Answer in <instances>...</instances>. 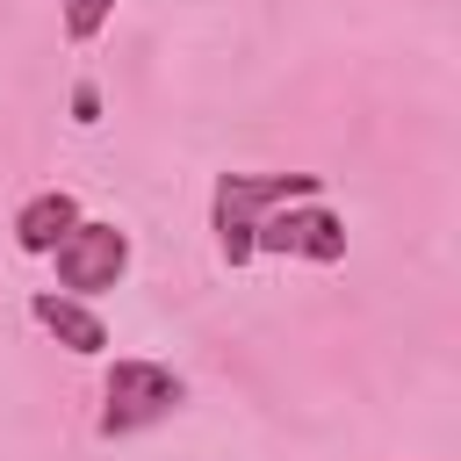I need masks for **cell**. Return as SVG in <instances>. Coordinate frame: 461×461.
<instances>
[{"label":"cell","mask_w":461,"mask_h":461,"mask_svg":"<svg viewBox=\"0 0 461 461\" xmlns=\"http://www.w3.org/2000/svg\"><path fill=\"white\" fill-rule=\"evenodd\" d=\"M72 223H79V202H72L65 187H43V194L22 202V216H14V245H22V252H50Z\"/></svg>","instance_id":"obj_6"},{"label":"cell","mask_w":461,"mask_h":461,"mask_svg":"<svg viewBox=\"0 0 461 461\" xmlns=\"http://www.w3.org/2000/svg\"><path fill=\"white\" fill-rule=\"evenodd\" d=\"M310 194H317V173H223L216 180V245H223V259L245 267L259 252L252 245L259 216L281 209V202H310Z\"/></svg>","instance_id":"obj_1"},{"label":"cell","mask_w":461,"mask_h":461,"mask_svg":"<svg viewBox=\"0 0 461 461\" xmlns=\"http://www.w3.org/2000/svg\"><path fill=\"white\" fill-rule=\"evenodd\" d=\"M252 245L259 252H303V259H317V267H331V259H346V223L331 216V209H317V194L303 202V209H267L259 216V230H252Z\"/></svg>","instance_id":"obj_4"},{"label":"cell","mask_w":461,"mask_h":461,"mask_svg":"<svg viewBox=\"0 0 461 461\" xmlns=\"http://www.w3.org/2000/svg\"><path fill=\"white\" fill-rule=\"evenodd\" d=\"M72 122H79V130H94V122H101V94H94L86 79L72 86Z\"/></svg>","instance_id":"obj_8"},{"label":"cell","mask_w":461,"mask_h":461,"mask_svg":"<svg viewBox=\"0 0 461 461\" xmlns=\"http://www.w3.org/2000/svg\"><path fill=\"white\" fill-rule=\"evenodd\" d=\"M50 259H58V288L65 295H101V288H115L122 281V267H130V238L115 230V223H72L58 245H50Z\"/></svg>","instance_id":"obj_2"},{"label":"cell","mask_w":461,"mask_h":461,"mask_svg":"<svg viewBox=\"0 0 461 461\" xmlns=\"http://www.w3.org/2000/svg\"><path fill=\"white\" fill-rule=\"evenodd\" d=\"M101 396H108V411H101V432L115 439V432H137V425L166 418V411L180 403V375H173V367H158V360H115Z\"/></svg>","instance_id":"obj_3"},{"label":"cell","mask_w":461,"mask_h":461,"mask_svg":"<svg viewBox=\"0 0 461 461\" xmlns=\"http://www.w3.org/2000/svg\"><path fill=\"white\" fill-rule=\"evenodd\" d=\"M29 317H36L65 353H108V324H101L79 295H65V288H43V295L29 303Z\"/></svg>","instance_id":"obj_5"},{"label":"cell","mask_w":461,"mask_h":461,"mask_svg":"<svg viewBox=\"0 0 461 461\" xmlns=\"http://www.w3.org/2000/svg\"><path fill=\"white\" fill-rule=\"evenodd\" d=\"M108 14H115V0H65V36L72 43H94Z\"/></svg>","instance_id":"obj_7"}]
</instances>
